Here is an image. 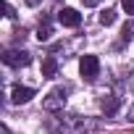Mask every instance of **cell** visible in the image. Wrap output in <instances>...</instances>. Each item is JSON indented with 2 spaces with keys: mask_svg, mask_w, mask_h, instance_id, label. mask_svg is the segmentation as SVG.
I'll list each match as a JSON object with an SVG mask.
<instances>
[{
  "mask_svg": "<svg viewBox=\"0 0 134 134\" xmlns=\"http://www.w3.org/2000/svg\"><path fill=\"white\" fill-rule=\"evenodd\" d=\"M50 34H53V29L45 24V26H40V32H37V40L42 42V40H50Z\"/></svg>",
  "mask_w": 134,
  "mask_h": 134,
  "instance_id": "obj_8",
  "label": "cell"
},
{
  "mask_svg": "<svg viewBox=\"0 0 134 134\" xmlns=\"http://www.w3.org/2000/svg\"><path fill=\"white\" fill-rule=\"evenodd\" d=\"M26 5H40V0H26Z\"/></svg>",
  "mask_w": 134,
  "mask_h": 134,
  "instance_id": "obj_12",
  "label": "cell"
},
{
  "mask_svg": "<svg viewBox=\"0 0 134 134\" xmlns=\"http://www.w3.org/2000/svg\"><path fill=\"white\" fill-rule=\"evenodd\" d=\"M58 21H60L63 26H79V24H82V13H79L76 8H60V11H58Z\"/></svg>",
  "mask_w": 134,
  "mask_h": 134,
  "instance_id": "obj_3",
  "label": "cell"
},
{
  "mask_svg": "<svg viewBox=\"0 0 134 134\" xmlns=\"http://www.w3.org/2000/svg\"><path fill=\"white\" fill-rule=\"evenodd\" d=\"M82 3H84L87 8H92V5H97V3H100V0H82Z\"/></svg>",
  "mask_w": 134,
  "mask_h": 134,
  "instance_id": "obj_11",
  "label": "cell"
},
{
  "mask_svg": "<svg viewBox=\"0 0 134 134\" xmlns=\"http://www.w3.org/2000/svg\"><path fill=\"white\" fill-rule=\"evenodd\" d=\"M79 71H82V76H84L87 82H92V79L100 74V60H97V55H82Z\"/></svg>",
  "mask_w": 134,
  "mask_h": 134,
  "instance_id": "obj_1",
  "label": "cell"
},
{
  "mask_svg": "<svg viewBox=\"0 0 134 134\" xmlns=\"http://www.w3.org/2000/svg\"><path fill=\"white\" fill-rule=\"evenodd\" d=\"M32 97H34V90H32V87H21V84H19V87H13V90H11V100H13L16 105L29 103Z\"/></svg>",
  "mask_w": 134,
  "mask_h": 134,
  "instance_id": "obj_5",
  "label": "cell"
},
{
  "mask_svg": "<svg viewBox=\"0 0 134 134\" xmlns=\"http://www.w3.org/2000/svg\"><path fill=\"white\" fill-rule=\"evenodd\" d=\"M29 60H32V55H29V53H24V50H5V53H3V63H5V66H11V69L29 66Z\"/></svg>",
  "mask_w": 134,
  "mask_h": 134,
  "instance_id": "obj_2",
  "label": "cell"
},
{
  "mask_svg": "<svg viewBox=\"0 0 134 134\" xmlns=\"http://www.w3.org/2000/svg\"><path fill=\"white\" fill-rule=\"evenodd\" d=\"M113 21H116V11H113V8H105V11L100 13V24H103V26H110Z\"/></svg>",
  "mask_w": 134,
  "mask_h": 134,
  "instance_id": "obj_7",
  "label": "cell"
},
{
  "mask_svg": "<svg viewBox=\"0 0 134 134\" xmlns=\"http://www.w3.org/2000/svg\"><path fill=\"white\" fill-rule=\"evenodd\" d=\"M55 71H58V60L55 58H45L42 60V76L50 79V76H55Z\"/></svg>",
  "mask_w": 134,
  "mask_h": 134,
  "instance_id": "obj_6",
  "label": "cell"
},
{
  "mask_svg": "<svg viewBox=\"0 0 134 134\" xmlns=\"http://www.w3.org/2000/svg\"><path fill=\"white\" fill-rule=\"evenodd\" d=\"M63 105H66V92L63 90H53L47 95V100H45V110H58Z\"/></svg>",
  "mask_w": 134,
  "mask_h": 134,
  "instance_id": "obj_4",
  "label": "cell"
},
{
  "mask_svg": "<svg viewBox=\"0 0 134 134\" xmlns=\"http://www.w3.org/2000/svg\"><path fill=\"white\" fill-rule=\"evenodd\" d=\"M3 11H5V16H8V19H13V16H16V11H13V5H11V3H3Z\"/></svg>",
  "mask_w": 134,
  "mask_h": 134,
  "instance_id": "obj_10",
  "label": "cell"
},
{
  "mask_svg": "<svg viewBox=\"0 0 134 134\" xmlns=\"http://www.w3.org/2000/svg\"><path fill=\"white\" fill-rule=\"evenodd\" d=\"M121 5H124V11L129 16H134V0H121Z\"/></svg>",
  "mask_w": 134,
  "mask_h": 134,
  "instance_id": "obj_9",
  "label": "cell"
}]
</instances>
